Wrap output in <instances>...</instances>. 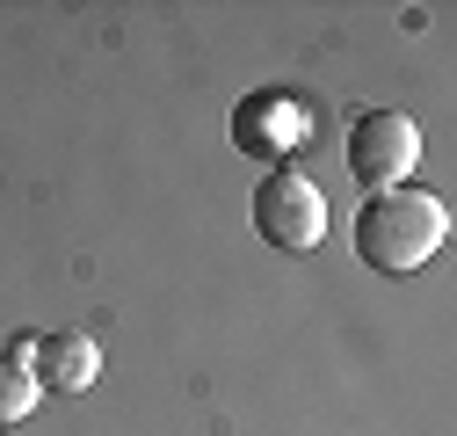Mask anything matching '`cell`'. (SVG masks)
Wrapping results in <instances>:
<instances>
[{"label":"cell","mask_w":457,"mask_h":436,"mask_svg":"<svg viewBox=\"0 0 457 436\" xmlns=\"http://www.w3.org/2000/svg\"><path fill=\"white\" fill-rule=\"evenodd\" d=\"M421 160V124L407 109H363L356 131H349V175L378 197V189H399Z\"/></svg>","instance_id":"3"},{"label":"cell","mask_w":457,"mask_h":436,"mask_svg":"<svg viewBox=\"0 0 457 436\" xmlns=\"http://www.w3.org/2000/svg\"><path fill=\"white\" fill-rule=\"evenodd\" d=\"M254 233L283 255H312L327 240V197L305 168H269L254 189Z\"/></svg>","instance_id":"2"},{"label":"cell","mask_w":457,"mask_h":436,"mask_svg":"<svg viewBox=\"0 0 457 436\" xmlns=\"http://www.w3.org/2000/svg\"><path fill=\"white\" fill-rule=\"evenodd\" d=\"M233 146L254 153V160H276V168H291V160L312 146V109L298 95H247L233 109Z\"/></svg>","instance_id":"4"},{"label":"cell","mask_w":457,"mask_h":436,"mask_svg":"<svg viewBox=\"0 0 457 436\" xmlns=\"http://www.w3.org/2000/svg\"><path fill=\"white\" fill-rule=\"evenodd\" d=\"M443 233H450V211L428 189H407V182L363 197V211H356V255L378 277H414V269L443 247Z\"/></svg>","instance_id":"1"},{"label":"cell","mask_w":457,"mask_h":436,"mask_svg":"<svg viewBox=\"0 0 457 436\" xmlns=\"http://www.w3.org/2000/svg\"><path fill=\"white\" fill-rule=\"evenodd\" d=\"M29 378H37V393H87L102 378V349L87 335H37Z\"/></svg>","instance_id":"5"},{"label":"cell","mask_w":457,"mask_h":436,"mask_svg":"<svg viewBox=\"0 0 457 436\" xmlns=\"http://www.w3.org/2000/svg\"><path fill=\"white\" fill-rule=\"evenodd\" d=\"M37 378H29V364H8L0 356V429H22L29 415H37Z\"/></svg>","instance_id":"6"}]
</instances>
